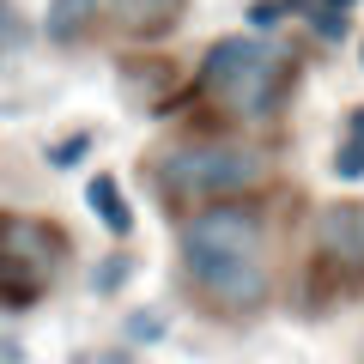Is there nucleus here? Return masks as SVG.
Here are the masks:
<instances>
[{
  "instance_id": "obj_11",
  "label": "nucleus",
  "mask_w": 364,
  "mask_h": 364,
  "mask_svg": "<svg viewBox=\"0 0 364 364\" xmlns=\"http://www.w3.org/2000/svg\"><path fill=\"white\" fill-rule=\"evenodd\" d=\"M128 340H146V346L164 340V316H158V310H134L128 316Z\"/></svg>"
},
{
  "instance_id": "obj_5",
  "label": "nucleus",
  "mask_w": 364,
  "mask_h": 364,
  "mask_svg": "<svg viewBox=\"0 0 364 364\" xmlns=\"http://www.w3.org/2000/svg\"><path fill=\"white\" fill-rule=\"evenodd\" d=\"M195 286L219 316H255L267 304L273 279H267V261H231V267H200Z\"/></svg>"
},
{
  "instance_id": "obj_13",
  "label": "nucleus",
  "mask_w": 364,
  "mask_h": 364,
  "mask_svg": "<svg viewBox=\"0 0 364 364\" xmlns=\"http://www.w3.org/2000/svg\"><path fill=\"white\" fill-rule=\"evenodd\" d=\"M128 267H134L128 255H104V261H97V279H91V286H97V291H116L122 279H128Z\"/></svg>"
},
{
  "instance_id": "obj_6",
  "label": "nucleus",
  "mask_w": 364,
  "mask_h": 364,
  "mask_svg": "<svg viewBox=\"0 0 364 364\" xmlns=\"http://www.w3.org/2000/svg\"><path fill=\"white\" fill-rule=\"evenodd\" d=\"M316 243H322V255L334 261L340 273H358L364 267V207L358 200L328 207L322 219H316Z\"/></svg>"
},
{
  "instance_id": "obj_12",
  "label": "nucleus",
  "mask_w": 364,
  "mask_h": 364,
  "mask_svg": "<svg viewBox=\"0 0 364 364\" xmlns=\"http://www.w3.org/2000/svg\"><path fill=\"white\" fill-rule=\"evenodd\" d=\"M310 31H316L322 43H340V37L352 31V13H310Z\"/></svg>"
},
{
  "instance_id": "obj_10",
  "label": "nucleus",
  "mask_w": 364,
  "mask_h": 364,
  "mask_svg": "<svg viewBox=\"0 0 364 364\" xmlns=\"http://www.w3.org/2000/svg\"><path fill=\"white\" fill-rule=\"evenodd\" d=\"M85 152H91V134H67V140H61V146L49 152V164H55V170H73V164H79Z\"/></svg>"
},
{
  "instance_id": "obj_9",
  "label": "nucleus",
  "mask_w": 364,
  "mask_h": 364,
  "mask_svg": "<svg viewBox=\"0 0 364 364\" xmlns=\"http://www.w3.org/2000/svg\"><path fill=\"white\" fill-rule=\"evenodd\" d=\"M97 25V0H49V18H43V31H49V43H79L85 31Z\"/></svg>"
},
{
  "instance_id": "obj_4",
  "label": "nucleus",
  "mask_w": 364,
  "mask_h": 364,
  "mask_svg": "<svg viewBox=\"0 0 364 364\" xmlns=\"http://www.w3.org/2000/svg\"><path fill=\"white\" fill-rule=\"evenodd\" d=\"M261 213L243 200H219V207H200L195 219L182 225V261L188 273L200 267H231V261H261Z\"/></svg>"
},
{
  "instance_id": "obj_2",
  "label": "nucleus",
  "mask_w": 364,
  "mask_h": 364,
  "mask_svg": "<svg viewBox=\"0 0 364 364\" xmlns=\"http://www.w3.org/2000/svg\"><path fill=\"white\" fill-rule=\"evenodd\" d=\"M267 176V158L255 146H237V140H195V146H176V152L158 158V182H164L170 200H231L243 188Z\"/></svg>"
},
{
  "instance_id": "obj_7",
  "label": "nucleus",
  "mask_w": 364,
  "mask_h": 364,
  "mask_svg": "<svg viewBox=\"0 0 364 364\" xmlns=\"http://www.w3.org/2000/svg\"><path fill=\"white\" fill-rule=\"evenodd\" d=\"M182 6L188 0H116V18L128 37H164L182 25Z\"/></svg>"
},
{
  "instance_id": "obj_18",
  "label": "nucleus",
  "mask_w": 364,
  "mask_h": 364,
  "mask_svg": "<svg viewBox=\"0 0 364 364\" xmlns=\"http://www.w3.org/2000/svg\"><path fill=\"white\" fill-rule=\"evenodd\" d=\"M0 31H13V6L6 0H0Z\"/></svg>"
},
{
  "instance_id": "obj_16",
  "label": "nucleus",
  "mask_w": 364,
  "mask_h": 364,
  "mask_svg": "<svg viewBox=\"0 0 364 364\" xmlns=\"http://www.w3.org/2000/svg\"><path fill=\"white\" fill-rule=\"evenodd\" d=\"M346 140H358V146H364V104L352 109V128H346Z\"/></svg>"
},
{
  "instance_id": "obj_1",
  "label": "nucleus",
  "mask_w": 364,
  "mask_h": 364,
  "mask_svg": "<svg viewBox=\"0 0 364 364\" xmlns=\"http://www.w3.org/2000/svg\"><path fill=\"white\" fill-rule=\"evenodd\" d=\"M286 85H291V61L267 37H249V31L219 37L200 55V73H195V91L231 116H273Z\"/></svg>"
},
{
  "instance_id": "obj_8",
  "label": "nucleus",
  "mask_w": 364,
  "mask_h": 364,
  "mask_svg": "<svg viewBox=\"0 0 364 364\" xmlns=\"http://www.w3.org/2000/svg\"><path fill=\"white\" fill-rule=\"evenodd\" d=\"M85 207L104 219L109 237H128V231H134V213H128V200H122V182H116V176H91V182H85Z\"/></svg>"
},
{
  "instance_id": "obj_17",
  "label": "nucleus",
  "mask_w": 364,
  "mask_h": 364,
  "mask_svg": "<svg viewBox=\"0 0 364 364\" xmlns=\"http://www.w3.org/2000/svg\"><path fill=\"white\" fill-rule=\"evenodd\" d=\"M85 364H128L122 352H97V358H85Z\"/></svg>"
},
{
  "instance_id": "obj_19",
  "label": "nucleus",
  "mask_w": 364,
  "mask_h": 364,
  "mask_svg": "<svg viewBox=\"0 0 364 364\" xmlns=\"http://www.w3.org/2000/svg\"><path fill=\"white\" fill-rule=\"evenodd\" d=\"M358 61H364V49H358Z\"/></svg>"
},
{
  "instance_id": "obj_3",
  "label": "nucleus",
  "mask_w": 364,
  "mask_h": 364,
  "mask_svg": "<svg viewBox=\"0 0 364 364\" xmlns=\"http://www.w3.org/2000/svg\"><path fill=\"white\" fill-rule=\"evenodd\" d=\"M61 267V231L43 219H0V304L25 310L49 291Z\"/></svg>"
},
{
  "instance_id": "obj_14",
  "label": "nucleus",
  "mask_w": 364,
  "mask_h": 364,
  "mask_svg": "<svg viewBox=\"0 0 364 364\" xmlns=\"http://www.w3.org/2000/svg\"><path fill=\"white\" fill-rule=\"evenodd\" d=\"M334 176H346V182L364 176V146H358V140H346V146L334 152Z\"/></svg>"
},
{
  "instance_id": "obj_15",
  "label": "nucleus",
  "mask_w": 364,
  "mask_h": 364,
  "mask_svg": "<svg viewBox=\"0 0 364 364\" xmlns=\"http://www.w3.org/2000/svg\"><path fill=\"white\" fill-rule=\"evenodd\" d=\"M279 18H286V6H279V0H255V6H249V37H255V31H273Z\"/></svg>"
}]
</instances>
